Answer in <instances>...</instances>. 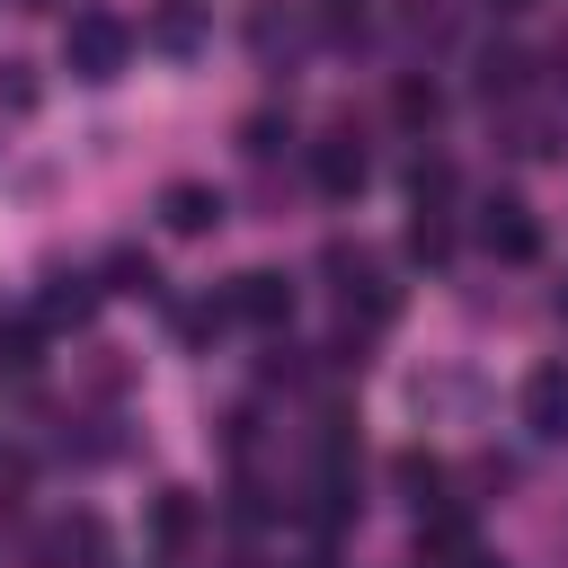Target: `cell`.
Segmentation results:
<instances>
[{
  "instance_id": "11",
  "label": "cell",
  "mask_w": 568,
  "mask_h": 568,
  "mask_svg": "<svg viewBox=\"0 0 568 568\" xmlns=\"http://www.w3.org/2000/svg\"><path fill=\"white\" fill-rule=\"evenodd\" d=\"M390 115H399L408 133H426V124L444 115V89H435L426 71H399V89H390Z\"/></svg>"
},
{
  "instance_id": "8",
  "label": "cell",
  "mask_w": 568,
  "mask_h": 568,
  "mask_svg": "<svg viewBox=\"0 0 568 568\" xmlns=\"http://www.w3.org/2000/svg\"><path fill=\"white\" fill-rule=\"evenodd\" d=\"M524 426H532L541 444H568V364H541V373L524 382Z\"/></svg>"
},
{
  "instance_id": "23",
  "label": "cell",
  "mask_w": 568,
  "mask_h": 568,
  "mask_svg": "<svg viewBox=\"0 0 568 568\" xmlns=\"http://www.w3.org/2000/svg\"><path fill=\"white\" fill-rule=\"evenodd\" d=\"M160 568H169V559H160Z\"/></svg>"
},
{
  "instance_id": "12",
  "label": "cell",
  "mask_w": 568,
  "mask_h": 568,
  "mask_svg": "<svg viewBox=\"0 0 568 568\" xmlns=\"http://www.w3.org/2000/svg\"><path fill=\"white\" fill-rule=\"evenodd\" d=\"M408 195H417V213H444V204H453V160L417 151V160H408Z\"/></svg>"
},
{
  "instance_id": "22",
  "label": "cell",
  "mask_w": 568,
  "mask_h": 568,
  "mask_svg": "<svg viewBox=\"0 0 568 568\" xmlns=\"http://www.w3.org/2000/svg\"><path fill=\"white\" fill-rule=\"evenodd\" d=\"M27 9H53V0H27Z\"/></svg>"
},
{
  "instance_id": "15",
  "label": "cell",
  "mask_w": 568,
  "mask_h": 568,
  "mask_svg": "<svg viewBox=\"0 0 568 568\" xmlns=\"http://www.w3.org/2000/svg\"><path fill=\"white\" fill-rule=\"evenodd\" d=\"M151 284H160V275H151L142 248H115V257H106V293H151Z\"/></svg>"
},
{
  "instance_id": "7",
  "label": "cell",
  "mask_w": 568,
  "mask_h": 568,
  "mask_svg": "<svg viewBox=\"0 0 568 568\" xmlns=\"http://www.w3.org/2000/svg\"><path fill=\"white\" fill-rule=\"evenodd\" d=\"M195 532H204L195 488H160V497H151V550H160V559H186V550H195Z\"/></svg>"
},
{
  "instance_id": "3",
  "label": "cell",
  "mask_w": 568,
  "mask_h": 568,
  "mask_svg": "<svg viewBox=\"0 0 568 568\" xmlns=\"http://www.w3.org/2000/svg\"><path fill=\"white\" fill-rule=\"evenodd\" d=\"M479 248L506 257V266H532V257H541V222H532V204H524V195H488V204H479Z\"/></svg>"
},
{
  "instance_id": "9",
  "label": "cell",
  "mask_w": 568,
  "mask_h": 568,
  "mask_svg": "<svg viewBox=\"0 0 568 568\" xmlns=\"http://www.w3.org/2000/svg\"><path fill=\"white\" fill-rule=\"evenodd\" d=\"M160 222H169L178 240H204V231L222 222V195H213V186H195V178H178V186L160 195Z\"/></svg>"
},
{
  "instance_id": "13",
  "label": "cell",
  "mask_w": 568,
  "mask_h": 568,
  "mask_svg": "<svg viewBox=\"0 0 568 568\" xmlns=\"http://www.w3.org/2000/svg\"><path fill=\"white\" fill-rule=\"evenodd\" d=\"M524 71H532V62H524L515 44H488V53H479V89H488V98H515Z\"/></svg>"
},
{
  "instance_id": "4",
  "label": "cell",
  "mask_w": 568,
  "mask_h": 568,
  "mask_svg": "<svg viewBox=\"0 0 568 568\" xmlns=\"http://www.w3.org/2000/svg\"><path fill=\"white\" fill-rule=\"evenodd\" d=\"M328 275H346V311H364V328H382V320L399 311L390 275H382V266H373L364 248H346V240H337V248H328Z\"/></svg>"
},
{
  "instance_id": "19",
  "label": "cell",
  "mask_w": 568,
  "mask_h": 568,
  "mask_svg": "<svg viewBox=\"0 0 568 568\" xmlns=\"http://www.w3.org/2000/svg\"><path fill=\"white\" fill-rule=\"evenodd\" d=\"M444 568H497V559H488V550H479V541H470V550H453V559H444Z\"/></svg>"
},
{
  "instance_id": "6",
  "label": "cell",
  "mask_w": 568,
  "mask_h": 568,
  "mask_svg": "<svg viewBox=\"0 0 568 568\" xmlns=\"http://www.w3.org/2000/svg\"><path fill=\"white\" fill-rule=\"evenodd\" d=\"M364 178H373V160H364V142L355 133H328V142H311V186L320 195H364Z\"/></svg>"
},
{
  "instance_id": "14",
  "label": "cell",
  "mask_w": 568,
  "mask_h": 568,
  "mask_svg": "<svg viewBox=\"0 0 568 568\" xmlns=\"http://www.w3.org/2000/svg\"><path fill=\"white\" fill-rule=\"evenodd\" d=\"M408 257H417V266H444V257H453V222H444V213H417V222H408Z\"/></svg>"
},
{
  "instance_id": "21",
  "label": "cell",
  "mask_w": 568,
  "mask_h": 568,
  "mask_svg": "<svg viewBox=\"0 0 568 568\" xmlns=\"http://www.w3.org/2000/svg\"><path fill=\"white\" fill-rule=\"evenodd\" d=\"M559 320H568V284H559Z\"/></svg>"
},
{
  "instance_id": "1",
  "label": "cell",
  "mask_w": 568,
  "mask_h": 568,
  "mask_svg": "<svg viewBox=\"0 0 568 568\" xmlns=\"http://www.w3.org/2000/svg\"><path fill=\"white\" fill-rule=\"evenodd\" d=\"M124 62H133V27H124L115 9H80V18L62 27V71H71V80L98 89V80H115Z\"/></svg>"
},
{
  "instance_id": "5",
  "label": "cell",
  "mask_w": 568,
  "mask_h": 568,
  "mask_svg": "<svg viewBox=\"0 0 568 568\" xmlns=\"http://www.w3.org/2000/svg\"><path fill=\"white\" fill-rule=\"evenodd\" d=\"M231 320H248V328H284L293 320V284L275 275V266H248V275H231Z\"/></svg>"
},
{
  "instance_id": "16",
  "label": "cell",
  "mask_w": 568,
  "mask_h": 568,
  "mask_svg": "<svg viewBox=\"0 0 568 568\" xmlns=\"http://www.w3.org/2000/svg\"><path fill=\"white\" fill-rule=\"evenodd\" d=\"M151 36H160V44H169V53H186V44H195V9H186V0H178V9H169V18H160V27H151Z\"/></svg>"
},
{
  "instance_id": "18",
  "label": "cell",
  "mask_w": 568,
  "mask_h": 568,
  "mask_svg": "<svg viewBox=\"0 0 568 568\" xmlns=\"http://www.w3.org/2000/svg\"><path fill=\"white\" fill-rule=\"evenodd\" d=\"M0 71H9V80H0V98L27 115V106H36V80H27V62H0Z\"/></svg>"
},
{
  "instance_id": "17",
  "label": "cell",
  "mask_w": 568,
  "mask_h": 568,
  "mask_svg": "<svg viewBox=\"0 0 568 568\" xmlns=\"http://www.w3.org/2000/svg\"><path fill=\"white\" fill-rule=\"evenodd\" d=\"M320 27L328 36H364V0H320Z\"/></svg>"
},
{
  "instance_id": "20",
  "label": "cell",
  "mask_w": 568,
  "mask_h": 568,
  "mask_svg": "<svg viewBox=\"0 0 568 568\" xmlns=\"http://www.w3.org/2000/svg\"><path fill=\"white\" fill-rule=\"evenodd\" d=\"M488 9H506V18H515V9H541V0H488Z\"/></svg>"
},
{
  "instance_id": "10",
  "label": "cell",
  "mask_w": 568,
  "mask_h": 568,
  "mask_svg": "<svg viewBox=\"0 0 568 568\" xmlns=\"http://www.w3.org/2000/svg\"><path fill=\"white\" fill-rule=\"evenodd\" d=\"M98 311V284L89 275H44V293H36V328H80Z\"/></svg>"
},
{
  "instance_id": "2",
  "label": "cell",
  "mask_w": 568,
  "mask_h": 568,
  "mask_svg": "<svg viewBox=\"0 0 568 568\" xmlns=\"http://www.w3.org/2000/svg\"><path fill=\"white\" fill-rule=\"evenodd\" d=\"M115 559V541H106V524L80 506V515H53L44 532H27V568H106Z\"/></svg>"
}]
</instances>
